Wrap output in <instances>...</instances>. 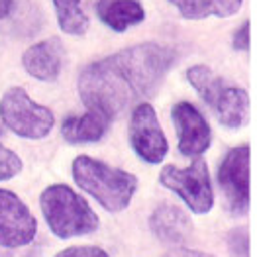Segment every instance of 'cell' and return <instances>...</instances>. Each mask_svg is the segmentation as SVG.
I'll return each mask as SVG.
<instances>
[{
    "mask_svg": "<svg viewBox=\"0 0 257 257\" xmlns=\"http://www.w3.org/2000/svg\"><path fill=\"white\" fill-rule=\"evenodd\" d=\"M177 49L161 43H138L110 57L86 65L79 77V94L88 110L110 120L126 108L151 96L173 63Z\"/></svg>",
    "mask_w": 257,
    "mask_h": 257,
    "instance_id": "cell-1",
    "label": "cell"
},
{
    "mask_svg": "<svg viewBox=\"0 0 257 257\" xmlns=\"http://www.w3.org/2000/svg\"><path fill=\"white\" fill-rule=\"evenodd\" d=\"M73 179L108 212L128 208L138 191V179L132 173L110 167L88 155H79L73 161Z\"/></svg>",
    "mask_w": 257,
    "mask_h": 257,
    "instance_id": "cell-2",
    "label": "cell"
},
{
    "mask_svg": "<svg viewBox=\"0 0 257 257\" xmlns=\"http://www.w3.org/2000/svg\"><path fill=\"white\" fill-rule=\"evenodd\" d=\"M49 230L61 239L79 237L98 230V216L81 194L67 185H51L40 196Z\"/></svg>",
    "mask_w": 257,
    "mask_h": 257,
    "instance_id": "cell-3",
    "label": "cell"
},
{
    "mask_svg": "<svg viewBox=\"0 0 257 257\" xmlns=\"http://www.w3.org/2000/svg\"><path fill=\"white\" fill-rule=\"evenodd\" d=\"M189 83L198 90L202 100L216 112L226 128H241L247 120L249 94L239 86L226 85L222 77L206 65H194L187 71Z\"/></svg>",
    "mask_w": 257,
    "mask_h": 257,
    "instance_id": "cell-4",
    "label": "cell"
},
{
    "mask_svg": "<svg viewBox=\"0 0 257 257\" xmlns=\"http://www.w3.org/2000/svg\"><path fill=\"white\" fill-rule=\"evenodd\" d=\"M159 183L177 193L185 204L196 214H208L214 206V189L210 181V171L204 159L194 157V161L179 169L175 165H165L159 173Z\"/></svg>",
    "mask_w": 257,
    "mask_h": 257,
    "instance_id": "cell-5",
    "label": "cell"
},
{
    "mask_svg": "<svg viewBox=\"0 0 257 257\" xmlns=\"http://www.w3.org/2000/svg\"><path fill=\"white\" fill-rule=\"evenodd\" d=\"M0 118L10 132L28 140L45 138L55 124L51 110L34 102L20 86L4 92L0 100Z\"/></svg>",
    "mask_w": 257,
    "mask_h": 257,
    "instance_id": "cell-6",
    "label": "cell"
},
{
    "mask_svg": "<svg viewBox=\"0 0 257 257\" xmlns=\"http://www.w3.org/2000/svg\"><path fill=\"white\" fill-rule=\"evenodd\" d=\"M130 144L134 151L151 165H157L165 159L169 144L157 120L155 108L150 102H142L134 108L130 118Z\"/></svg>",
    "mask_w": 257,
    "mask_h": 257,
    "instance_id": "cell-7",
    "label": "cell"
},
{
    "mask_svg": "<svg viewBox=\"0 0 257 257\" xmlns=\"http://www.w3.org/2000/svg\"><path fill=\"white\" fill-rule=\"evenodd\" d=\"M38 222L18 194L0 189V247L20 249L34 241Z\"/></svg>",
    "mask_w": 257,
    "mask_h": 257,
    "instance_id": "cell-8",
    "label": "cell"
},
{
    "mask_svg": "<svg viewBox=\"0 0 257 257\" xmlns=\"http://www.w3.org/2000/svg\"><path fill=\"white\" fill-rule=\"evenodd\" d=\"M249 146L228 151L218 169V183L228 206L236 214H245L249 208Z\"/></svg>",
    "mask_w": 257,
    "mask_h": 257,
    "instance_id": "cell-9",
    "label": "cell"
},
{
    "mask_svg": "<svg viewBox=\"0 0 257 257\" xmlns=\"http://www.w3.org/2000/svg\"><path fill=\"white\" fill-rule=\"evenodd\" d=\"M179 151L187 157H200L212 144V130L200 110L191 102H177L171 110Z\"/></svg>",
    "mask_w": 257,
    "mask_h": 257,
    "instance_id": "cell-10",
    "label": "cell"
},
{
    "mask_svg": "<svg viewBox=\"0 0 257 257\" xmlns=\"http://www.w3.org/2000/svg\"><path fill=\"white\" fill-rule=\"evenodd\" d=\"M22 65L30 77L38 81H53L63 67V45L55 38L34 43L24 51Z\"/></svg>",
    "mask_w": 257,
    "mask_h": 257,
    "instance_id": "cell-11",
    "label": "cell"
},
{
    "mask_svg": "<svg viewBox=\"0 0 257 257\" xmlns=\"http://www.w3.org/2000/svg\"><path fill=\"white\" fill-rule=\"evenodd\" d=\"M153 234L165 243L181 245L193 234L191 218L175 204H159L150 218Z\"/></svg>",
    "mask_w": 257,
    "mask_h": 257,
    "instance_id": "cell-12",
    "label": "cell"
},
{
    "mask_svg": "<svg viewBox=\"0 0 257 257\" xmlns=\"http://www.w3.org/2000/svg\"><path fill=\"white\" fill-rule=\"evenodd\" d=\"M110 118L102 112L88 110L81 116H69L65 118L61 134L69 144H90L104 138V134L110 128Z\"/></svg>",
    "mask_w": 257,
    "mask_h": 257,
    "instance_id": "cell-13",
    "label": "cell"
},
{
    "mask_svg": "<svg viewBox=\"0 0 257 257\" xmlns=\"http://www.w3.org/2000/svg\"><path fill=\"white\" fill-rule=\"evenodd\" d=\"M98 18L114 32H126L146 18V12L138 0H98Z\"/></svg>",
    "mask_w": 257,
    "mask_h": 257,
    "instance_id": "cell-14",
    "label": "cell"
},
{
    "mask_svg": "<svg viewBox=\"0 0 257 257\" xmlns=\"http://www.w3.org/2000/svg\"><path fill=\"white\" fill-rule=\"evenodd\" d=\"M181 16L189 20H202L208 16L228 18L237 14L243 0H169Z\"/></svg>",
    "mask_w": 257,
    "mask_h": 257,
    "instance_id": "cell-15",
    "label": "cell"
},
{
    "mask_svg": "<svg viewBox=\"0 0 257 257\" xmlns=\"http://www.w3.org/2000/svg\"><path fill=\"white\" fill-rule=\"evenodd\" d=\"M57 12L61 32L69 36H83L88 30V16L81 8V0H51Z\"/></svg>",
    "mask_w": 257,
    "mask_h": 257,
    "instance_id": "cell-16",
    "label": "cell"
},
{
    "mask_svg": "<svg viewBox=\"0 0 257 257\" xmlns=\"http://www.w3.org/2000/svg\"><path fill=\"white\" fill-rule=\"evenodd\" d=\"M22 171V161L20 157L14 153L12 150L4 148L0 144V181L12 179Z\"/></svg>",
    "mask_w": 257,
    "mask_h": 257,
    "instance_id": "cell-17",
    "label": "cell"
},
{
    "mask_svg": "<svg viewBox=\"0 0 257 257\" xmlns=\"http://www.w3.org/2000/svg\"><path fill=\"white\" fill-rule=\"evenodd\" d=\"M55 257H110L102 247H94V245H73L67 247L61 253Z\"/></svg>",
    "mask_w": 257,
    "mask_h": 257,
    "instance_id": "cell-18",
    "label": "cell"
},
{
    "mask_svg": "<svg viewBox=\"0 0 257 257\" xmlns=\"http://www.w3.org/2000/svg\"><path fill=\"white\" fill-rule=\"evenodd\" d=\"M249 30H251L249 22H243V26H239L237 32L234 34V42L232 43H234L237 51H247L249 49Z\"/></svg>",
    "mask_w": 257,
    "mask_h": 257,
    "instance_id": "cell-19",
    "label": "cell"
},
{
    "mask_svg": "<svg viewBox=\"0 0 257 257\" xmlns=\"http://www.w3.org/2000/svg\"><path fill=\"white\" fill-rule=\"evenodd\" d=\"M167 257H210V255L200 253V251H189V249H175Z\"/></svg>",
    "mask_w": 257,
    "mask_h": 257,
    "instance_id": "cell-20",
    "label": "cell"
},
{
    "mask_svg": "<svg viewBox=\"0 0 257 257\" xmlns=\"http://www.w3.org/2000/svg\"><path fill=\"white\" fill-rule=\"evenodd\" d=\"M14 8V0H0V20L6 18Z\"/></svg>",
    "mask_w": 257,
    "mask_h": 257,
    "instance_id": "cell-21",
    "label": "cell"
}]
</instances>
